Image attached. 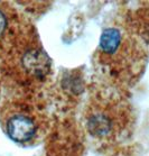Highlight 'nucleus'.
<instances>
[{"instance_id":"obj_5","label":"nucleus","mask_w":149,"mask_h":156,"mask_svg":"<svg viewBox=\"0 0 149 156\" xmlns=\"http://www.w3.org/2000/svg\"><path fill=\"white\" fill-rule=\"evenodd\" d=\"M25 23L12 6L0 2V53L10 44Z\"/></svg>"},{"instance_id":"obj_3","label":"nucleus","mask_w":149,"mask_h":156,"mask_svg":"<svg viewBox=\"0 0 149 156\" xmlns=\"http://www.w3.org/2000/svg\"><path fill=\"white\" fill-rule=\"evenodd\" d=\"M133 124L131 105L119 91L96 90L83 111V125L94 140L112 144L130 131Z\"/></svg>"},{"instance_id":"obj_2","label":"nucleus","mask_w":149,"mask_h":156,"mask_svg":"<svg viewBox=\"0 0 149 156\" xmlns=\"http://www.w3.org/2000/svg\"><path fill=\"white\" fill-rule=\"evenodd\" d=\"M1 71L10 83L24 91L44 87L52 74V61L35 28L25 23L10 44L0 53Z\"/></svg>"},{"instance_id":"obj_1","label":"nucleus","mask_w":149,"mask_h":156,"mask_svg":"<svg viewBox=\"0 0 149 156\" xmlns=\"http://www.w3.org/2000/svg\"><path fill=\"white\" fill-rule=\"evenodd\" d=\"M147 60L145 44L131 29L122 26L104 29L94 54L98 69L118 87L135 84L145 71Z\"/></svg>"},{"instance_id":"obj_4","label":"nucleus","mask_w":149,"mask_h":156,"mask_svg":"<svg viewBox=\"0 0 149 156\" xmlns=\"http://www.w3.org/2000/svg\"><path fill=\"white\" fill-rule=\"evenodd\" d=\"M0 126L12 142L32 146L46 135L50 119L40 105L29 98L18 97L1 105Z\"/></svg>"}]
</instances>
